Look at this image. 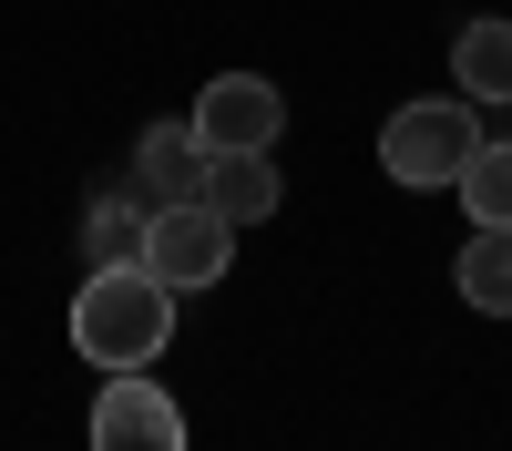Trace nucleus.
Instances as JSON below:
<instances>
[{"mask_svg": "<svg viewBox=\"0 0 512 451\" xmlns=\"http://www.w3.org/2000/svg\"><path fill=\"white\" fill-rule=\"evenodd\" d=\"M195 205H205V216H226V226H267L277 205H287V175H277V154H205Z\"/></svg>", "mask_w": 512, "mask_h": 451, "instance_id": "obj_6", "label": "nucleus"}, {"mask_svg": "<svg viewBox=\"0 0 512 451\" xmlns=\"http://www.w3.org/2000/svg\"><path fill=\"white\" fill-rule=\"evenodd\" d=\"M134 185L144 205H195V185H205V144L185 134V123H154V134H134Z\"/></svg>", "mask_w": 512, "mask_h": 451, "instance_id": "obj_7", "label": "nucleus"}, {"mask_svg": "<svg viewBox=\"0 0 512 451\" xmlns=\"http://www.w3.org/2000/svg\"><path fill=\"white\" fill-rule=\"evenodd\" d=\"M72 349L93 369H154L175 349V287L154 267H93L72 298Z\"/></svg>", "mask_w": 512, "mask_h": 451, "instance_id": "obj_1", "label": "nucleus"}, {"mask_svg": "<svg viewBox=\"0 0 512 451\" xmlns=\"http://www.w3.org/2000/svg\"><path fill=\"white\" fill-rule=\"evenodd\" d=\"M277 123H287V93L267 72H216L195 93V113H185V134L205 144V154H277Z\"/></svg>", "mask_w": 512, "mask_h": 451, "instance_id": "obj_3", "label": "nucleus"}, {"mask_svg": "<svg viewBox=\"0 0 512 451\" xmlns=\"http://www.w3.org/2000/svg\"><path fill=\"white\" fill-rule=\"evenodd\" d=\"M482 154V113L472 103H400L390 123H379V175L390 185H410V195H441V185H461V164Z\"/></svg>", "mask_w": 512, "mask_h": 451, "instance_id": "obj_2", "label": "nucleus"}, {"mask_svg": "<svg viewBox=\"0 0 512 451\" xmlns=\"http://www.w3.org/2000/svg\"><path fill=\"white\" fill-rule=\"evenodd\" d=\"M144 216L154 205L134 185H103L93 205H82V267H134L144 257Z\"/></svg>", "mask_w": 512, "mask_h": 451, "instance_id": "obj_9", "label": "nucleus"}, {"mask_svg": "<svg viewBox=\"0 0 512 451\" xmlns=\"http://www.w3.org/2000/svg\"><path fill=\"white\" fill-rule=\"evenodd\" d=\"M451 82H461V103H512V21H461L451 41Z\"/></svg>", "mask_w": 512, "mask_h": 451, "instance_id": "obj_8", "label": "nucleus"}, {"mask_svg": "<svg viewBox=\"0 0 512 451\" xmlns=\"http://www.w3.org/2000/svg\"><path fill=\"white\" fill-rule=\"evenodd\" d=\"M461 298L482 318H512V226H472V246H461Z\"/></svg>", "mask_w": 512, "mask_h": 451, "instance_id": "obj_10", "label": "nucleus"}, {"mask_svg": "<svg viewBox=\"0 0 512 451\" xmlns=\"http://www.w3.org/2000/svg\"><path fill=\"white\" fill-rule=\"evenodd\" d=\"M451 195L472 205V226H512V144L482 134V154L461 164V185H451Z\"/></svg>", "mask_w": 512, "mask_h": 451, "instance_id": "obj_11", "label": "nucleus"}, {"mask_svg": "<svg viewBox=\"0 0 512 451\" xmlns=\"http://www.w3.org/2000/svg\"><path fill=\"white\" fill-rule=\"evenodd\" d=\"M226 257H236V226H226V216H205V205H154V216H144V257H134V267H154V277L185 298V287H216Z\"/></svg>", "mask_w": 512, "mask_h": 451, "instance_id": "obj_4", "label": "nucleus"}, {"mask_svg": "<svg viewBox=\"0 0 512 451\" xmlns=\"http://www.w3.org/2000/svg\"><path fill=\"white\" fill-rule=\"evenodd\" d=\"M93 451H185V410L164 400L154 369H103L93 400Z\"/></svg>", "mask_w": 512, "mask_h": 451, "instance_id": "obj_5", "label": "nucleus"}]
</instances>
